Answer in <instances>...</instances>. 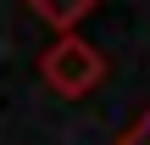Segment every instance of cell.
Returning a JSON list of instances; mask_svg holds the SVG:
<instances>
[{
  "instance_id": "1",
  "label": "cell",
  "mask_w": 150,
  "mask_h": 145,
  "mask_svg": "<svg viewBox=\"0 0 150 145\" xmlns=\"http://www.w3.org/2000/svg\"><path fill=\"white\" fill-rule=\"evenodd\" d=\"M39 84L61 101H83L106 84V56L100 45H89L78 28L72 34H56L45 50H39Z\"/></svg>"
},
{
  "instance_id": "2",
  "label": "cell",
  "mask_w": 150,
  "mask_h": 145,
  "mask_svg": "<svg viewBox=\"0 0 150 145\" xmlns=\"http://www.w3.org/2000/svg\"><path fill=\"white\" fill-rule=\"evenodd\" d=\"M22 6H28V11L45 22V28H56V34H72V28H78V22H83V17L100 6V0H22Z\"/></svg>"
},
{
  "instance_id": "3",
  "label": "cell",
  "mask_w": 150,
  "mask_h": 145,
  "mask_svg": "<svg viewBox=\"0 0 150 145\" xmlns=\"http://www.w3.org/2000/svg\"><path fill=\"white\" fill-rule=\"evenodd\" d=\"M111 145H150V106H145V112H139V117H134V123H128Z\"/></svg>"
}]
</instances>
